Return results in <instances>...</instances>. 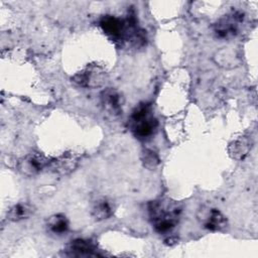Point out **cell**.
Masks as SVG:
<instances>
[{
	"label": "cell",
	"instance_id": "9",
	"mask_svg": "<svg viewBox=\"0 0 258 258\" xmlns=\"http://www.w3.org/2000/svg\"><path fill=\"white\" fill-rule=\"evenodd\" d=\"M66 253L68 256L75 257L98 256L96 244L91 240L87 239H76L74 241H71L67 245Z\"/></svg>",
	"mask_w": 258,
	"mask_h": 258
},
{
	"label": "cell",
	"instance_id": "14",
	"mask_svg": "<svg viewBox=\"0 0 258 258\" xmlns=\"http://www.w3.org/2000/svg\"><path fill=\"white\" fill-rule=\"evenodd\" d=\"M34 213V208L26 203H19L14 205L7 213V219L11 222H19L28 219Z\"/></svg>",
	"mask_w": 258,
	"mask_h": 258
},
{
	"label": "cell",
	"instance_id": "2",
	"mask_svg": "<svg viewBox=\"0 0 258 258\" xmlns=\"http://www.w3.org/2000/svg\"><path fill=\"white\" fill-rule=\"evenodd\" d=\"M128 126L137 139L144 141L151 138L158 126V121L152 113L151 105L141 103L136 106L129 117Z\"/></svg>",
	"mask_w": 258,
	"mask_h": 258
},
{
	"label": "cell",
	"instance_id": "15",
	"mask_svg": "<svg viewBox=\"0 0 258 258\" xmlns=\"http://www.w3.org/2000/svg\"><path fill=\"white\" fill-rule=\"evenodd\" d=\"M141 161L148 169H153L159 164L158 155L151 149H144L141 153Z\"/></svg>",
	"mask_w": 258,
	"mask_h": 258
},
{
	"label": "cell",
	"instance_id": "13",
	"mask_svg": "<svg viewBox=\"0 0 258 258\" xmlns=\"http://www.w3.org/2000/svg\"><path fill=\"white\" fill-rule=\"evenodd\" d=\"M47 231L53 235L60 236L68 232L70 223L68 218L62 214H55L47 220Z\"/></svg>",
	"mask_w": 258,
	"mask_h": 258
},
{
	"label": "cell",
	"instance_id": "12",
	"mask_svg": "<svg viewBox=\"0 0 258 258\" xmlns=\"http://www.w3.org/2000/svg\"><path fill=\"white\" fill-rule=\"evenodd\" d=\"M114 214V206L112 201L107 198H100L95 201L92 207V216L96 221L110 219Z\"/></svg>",
	"mask_w": 258,
	"mask_h": 258
},
{
	"label": "cell",
	"instance_id": "4",
	"mask_svg": "<svg viewBox=\"0 0 258 258\" xmlns=\"http://www.w3.org/2000/svg\"><path fill=\"white\" fill-rule=\"evenodd\" d=\"M243 13L240 11L231 12L219 18L213 26L214 33L219 39H232L238 33L240 24L243 22Z\"/></svg>",
	"mask_w": 258,
	"mask_h": 258
},
{
	"label": "cell",
	"instance_id": "7",
	"mask_svg": "<svg viewBox=\"0 0 258 258\" xmlns=\"http://www.w3.org/2000/svg\"><path fill=\"white\" fill-rule=\"evenodd\" d=\"M80 158V155L75 152H66L55 158H51L48 168L59 175H67L78 167Z\"/></svg>",
	"mask_w": 258,
	"mask_h": 258
},
{
	"label": "cell",
	"instance_id": "8",
	"mask_svg": "<svg viewBox=\"0 0 258 258\" xmlns=\"http://www.w3.org/2000/svg\"><path fill=\"white\" fill-rule=\"evenodd\" d=\"M101 104L104 110L113 117H117L122 114V106L124 103L122 95L113 88H107L102 91Z\"/></svg>",
	"mask_w": 258,
	"mask_h": 258
},
{
	"label": "cell",
	"instance_id": "10",
	"mask_svg": "<svg viewBox=\"0 0 258 258\" xmlns=\"http://www.w3.org/2000/svg\"><path fill=\"white\" fill-rule=\"evenodd\" d=\"M253 147L252 138L249 136H240L229 144L228 151L232 158L243 160L248 156Z\"/></svg>",
	"mask_w": 258,
	"mask_h": 258
},
{
	"label": "cell",
	"instance_id": "11",
	"mask_svg": "<svg viewBox=\"0 0 258 258\" xmlns=\"http://www.w3.org/2000/svg\"><path fill=\"white\" fill-rule=\"evenodd\" d=\"M215 62L225 69H233L241 63V56L239 52L231 47H224L218 50L214 55Z\"/></svg>",
	"mask_w": 258,
	"mask_h": 258
},
{
	"label": "cell",
	"instance_id": "3",
	"mask_svg": "<svg viewBox=\"0 0 258 258\" xmlns=\"http://www.w3.org/2000/svg\"><path fill=\"white\" fill-rule=\"evenodd\" d=\"M107 79L106 70L98 63H90L78 72L72 82L82 88H99L104 85Z\"/></svg>",
	"mask_w": 258,
	"mask_h": 258
},
{
	"label": "cell",
	"instance_id": "6",
	"mask_svg": "<svg viewBox=\"0 0 258 258\" xmlns=\"http://www.w3.org/2000/svg\"><path fill=\"white\" fill-rule=\"evenodd\" d=\"M50 160L51 158L46 157L41 153H29L18 161L17 168L22 174L26 176H33L44 168H48Z\"/></svg>",
	"mask_w": 258,
	"mask_h": 258
},
{
	"label": "cell",
	"instance_id": "5",
	"mask_svg": "<svg viewBox=\"0 0 258 258\" xmlns=\"http://www.w3.org/2000/svg\"><path fill=\"white\" fill-rule=\"evenodd\" d=\"M198 219L204 228L213 232H221L228 227L226 216L215 208H201L198 212Z\"/></svg>",
	"mask_w": 258,
	"mask_h": 258
},
{
	"label": "cell",
	"instance_id": "1",
	"mask_svg": "<svg viewBox=\"0 0 258 258\" xmlns=\"http://www.w3.org/2000/svg\"><path fill=\"white\" fill-rule=\"evenodd\" d=\"M147 209L152 228L158 234L170 233L178 224L182 212L181 204L169 198L151 201Z\"/></svg>",
	"mask_w": 258,
	"mask_h": 258
}]
</instances>
